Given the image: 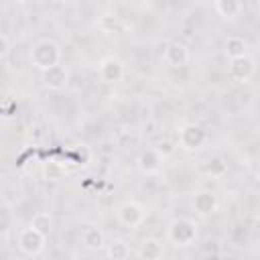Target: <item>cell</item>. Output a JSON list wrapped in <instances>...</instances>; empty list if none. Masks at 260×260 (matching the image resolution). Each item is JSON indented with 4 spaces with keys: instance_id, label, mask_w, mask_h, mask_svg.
<instances>
[{
    "instance_id": "1",
    "label": "cell",
    "mask_w": 260,
    "mask_h": 260,
    "mask_svg": "<svg viewBox=\"0 0 260 260\" xmlns=\"http://www.w3.org/2000/svg\"><path fill=\"white\" fill-rule=\"evenodd\" d=\"M199 236V225L191 217H175L167 228V240L177 248H187L195 244Z\"/></svg>"
},
{
    "instance_id": "2",
    "label": "cell",
    "mask_w": 260,
    "mask_h": 260,
    "mask_svg": "<svg viewBox=\"0 0 260 260\" xmlns=\"http://www.w3.org/2000/svg\"><path fill=\"white\" fill-rule=\"evenodd\" d=\"M30 63L43 71V69H49L51 65H57L61 63V47L51 41V39H41L32 45L30 49Z\"/></svg>"
},
{
    "instance_id": "3",
    "label": "cell",
    "mask_w": 260,
    "mask_h": 260,
    "mask_svg": "<svg viewBox=\"0 0 260 260\" xmlns=\"http://www.w3.org/2000/svg\"><path fill=\"white\" fill-rule=\"evenodd\" d=\"M209 140V132L201 126V124H195V122H189L185 126L179 128V144L181 148L185 150H201Z\"/></svg>"
},
{
    "instance_id": "4",
    "label": "cell",
    "mask_w": 260,
    "mask_h": 260,
    "mask_svg": "<svg viewBox=\"0 0 260 260\" xmlns=\"http://www.w3.org/2000/svg\"><path fill=\"white\" fill-rule=\"evenodd\" d=\"M116 219H118L124 228L134 230V228H138V225L146 219V209H144V205H140L138 201L128 199V201H124V203H120V205L116 207Z\"/></svg>"
},
{
    "instance_id": "5",
    "label": "cell",
    "mask_w": 260,
    "mask_h": 260,
    "mask_svg": "<svg viewBox=\"0 0 260 260\" xmlns=\"http://www.w3.org/2000/svg\"><path fill=\"white\" fill-rule=\"evenodd\" d=\"M47 246V236L35 230L32 225L22 228L18 232V250L26 256H39Z\"/></svg>"
},
{
    "instance_id": "6",
    "label": "cell",
    "mask_w": 260,
    "mask_h": 260,
    "mask_svg": "<svg viewBox=\"0 0 260 260\" xmlns=\"http://www.w3.org/2000/svg\"><path fill=\"white\" fill-rule=\"evenodd\" d=\"M124 73H126L124 63H122L118 57H114V55L104 57V59L100 61V65H98V75H100V79H102L104 83H108V85L120 83V81L124 79Z\"/></svg>"
},
{
    "instance_id": "7",
    "label": "cell",
    "mask_w": 260,
    "mask_h": 260,
    "mask_svg": "<svg viewBox=\"0 0 260 260\" xmlns=\"http://www.w3.org/2000/svg\"><path fill=\"white\" fill-rule=\"evenodd\" d=\"M41 81L47 89L51 91H61L69 85V69L61 63L57 65H51L49 69H43L41 71Z\"/></svg>"
},
{
    "instance_id": "8",
    "label": "cell",
    "mask_w": 260,
    "mask_h": 260,
    "mask_svg": "<svg viewBox=\"0 0 260 260\" xmlns=\"http://www.w3.org/2000/svg\"><path fill=\"white\" fill-rule=\"evenodd\" d=\"M228 73L232 79L240 81V83H248L254 73H256V63L252 57L248 55H242V57H236V59H230L228 63Z\"/></svg>"
},
{
    "instance_id": "9",
    "label": "cell",
    "mask_w": 260,
    "mask_h": 260,
    "mask_svg": "<svg viewBox=\"0 0 260 260\" xmlns=\"http://www.w3.org/2000/svg\"><path fill=\"white\" fill-rule=\"evenodd\" d=\"M191 203H193L195 213L201 215V217L213 215V213L217 211V205H219L217 195H215L213 191H209V189H199V191H195Z\"/></svg>"
},
{
    "instance_id": "10",
    "label": "cell",
    "mask_w": 260,
    "mask_h": 260,
    "mask_svg": "<svg viewBox=\"0 0 260 260\" xmlns=\"http://www.w3.org/2000/svg\"><path fill=\"white\" fill-rule=\"evenodd\" d=\"M189 59H191V53H189V47L185 43L173 41V43L167 45V49H165V61H167L169 67L181 69V67H185L189 63Z\"/></svg>"
},
{
    "instance_id": "11",
    "label": "cell",
    "mask_w": 260,
    "mask_h": 260,
    "mask_svg": "<svg viewBox=\"0 0 260 260\" xmlns=\"http://www.w3.org/2000/svg\"><path fill=\"white\" fill-rule=\"evenodd\" d=\"M162 162H165V156L156 148H146L136 158V167L142 175H156L162 169Z\"/></svg>"
},
{
    "instance_id": "12",
    "label": "cell",
    "mask_w": 260,
    "mask_h": 260,
    "mask_svg": "<svg viewBox=\"0 0 260 260\" xmlns=\"http://www.w3.org/2000/svg\"><path fill=\"white\" fill-rule=\"evenodd\" d=\"M79 242L89 252H100L106 246V236L98 225H85L79 234Z\"/></svg>"
},
{
    "instance_id": "13",
    "label": "cell",
    "mask_w": 260,
    "mask_h": 260,
    "mask_svg": "<svg viewBox=\"0 0 260 260\" xmlns=\"http://www.w3.org/2000/svg\"><path fill=\"white\" fill-rule=\"evenodd\" d=\"M104 252H106V256H108L110 260H126V258H130V254H132L130 244H128L126 240H122V238H114V240L106 242Z\"/></svg>"
},
{
    "instance_id": "14",
    "label": "cell",
    "mask_w": 260,
    "mask_h": 260,
    "mask_svg": "<svg viewBox=\"0 0 260 260\" xmlns=\"http://www.w3.org/2000/svg\"><path fill=\"white\" fill-rule=\"evenodd\" d=\"M165 254V244L156 238H146L138 248V258L142 260H158Z\"/></svg>"
},
{
    "instance_id": "15",
    "label": "cell",
    "mask_w": 260,
    "mask_h": 260,
    "mask_svg": "<svg viewBox=\"0 0 260 260\" xmlns=\"http://www.w3.org/2000/svg\"><path fill=\"white\" fill-rule=\"evenodd\" d=\"M203 173L209 179H223L228 175V160L219 154H213L203 162Z\"/></svg>"
},
{
    "instance_id": "16",
    "label": "cell",
    "mask_w": 260,
    "mask_h": 260,
    "mask_svg": "<svg viewBox=\"0 0 260 260\" xmlns=\"http://www.w3.org/2000/svg\"><path fill=\"white\" fill-rule=\"evenodd\" d=\"M223 53L228 59H236V57H242V55H248V43L244 37H238V35H232L225 39L223 43Z\"/></svg>"
},
{
    "instance_id": "17",
    "label": "cell",
    "mask_w": 260,
    "mask_h": 260,
    "mask_svg": "<svg viewBox=\"0 0 260 260\" xmlns=\"http://www.w3.org/2000/svg\"><path fill=\"white\" fill-rule=\"evenodd\" d=\"M213 6H215V12L225 20H234L242 12V2L240 0H215Z\"/></svg>"
},
{
    "instance_id": "18",
    "label": "cell",
    "mask_w": 260,
    "mask_h": 260,
    "mask_svg": "<svg viewBox=\"0 0 260 260\" xmlns=\"http://www.w3.org/2000/svg\"><path fill=\"white\" fill-rule=\"evenodd\" d=\"M65 177V167L59 162V160H47L43 165V179L49 181V183H57Z\"/></svg>"
},
{
    "instance_id": "19",
    "label": "cell",
    "mask_w": 260,
    "mask_h": 260,
    "mask_svg": "<svg viewBox=\"0 0 260 260\" xmlns=\"http://www.w3.org/2000/svg\"><path fill=\"white\" fill-rule=\"evenodd\" d=\"M30 225H32L35 230H39L41 234L49 236L51 230H53V215H51L49 211H37V213L32 215V219H30Z\"/></svg>"
},
{
    "instance_id": "20",
    "label": "cell",
    "mask_w": 260,
    "mask_h": 260,
    "mask_svg": "<svg viewBox=\"0 0 260 260\" xmlns=\"http://www.w3.org/2000/svg\"><path fill=\"white\" fill-rule=\"evenodd\" d=\"M12 51V45H10V39L6 35H0V59H6Z\"/></svg>"
},
{
    "instance_id": "21",
    "label": "cell",
    "mask_w": 260,
    "mask_h": 260,
    "mask_svg": "<svg viewBox=\"0 0 260 260\" xmlns=\"http://www.w3.org/2000/svg\"><path fill=\"white\" fill-rule=\"evenodd\" d=\"M156 150H158L162 156H169V154H173V152H175V144H173L171 140H162V142L156 146Z\"/></svg>"
},
{
    "instance_id": "22",
    "label": "cell",
    "mask_w": 260,
    "mask_h": 260,
    "mask_svg": "<svg viewBox=\"0 0 260 260\" xmlns=\"http://www.w3.org/2000/svg\"><path fill=\"white\" fill-rule=\"evenodd\" d=\"M51 4H57V6H61V4H67L69 0H49Z\"/></svg>"
}]
</instances>
